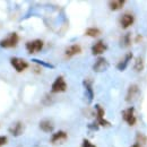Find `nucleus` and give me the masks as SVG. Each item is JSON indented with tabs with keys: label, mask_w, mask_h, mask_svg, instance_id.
<instances>
[{
	"label": "nucleus",
	"mask_w": 147,
	"mask_h": 147,
	"mask_svg": "<svg viewBox=\"0 0 147 147\" xmlns=\"http://www.w3.org/2000/svg\"><path fill=\"white\" fill-rule=\"evenodd\" d=\"M80 52H82V47H80L79 44H73V45H70V47H68V48L66 49L65 55H66L67 58H71L74 55H79Z\"/></svg>",
	"instance_id": "nucleus-15"
},
{
	"label": "nucleus",
	"mask_w": 147,
	"mask_h": 147,
	"mask_svg": "<svg viewBox=\"0 0 147 147\" xmlns=\"http://www.w3.org/2000/svg\"><path fill=\"white\" fill-rule=\"evenodd\" d=\"M131 33L128 32V33H126L123 36L121 37V40H120V45L122 47V48H128L131 45Z\"/></svg>",
	"instance_id": "nucleus-19"
},
{
	"label": "nucleus",
	"mask_w": 147,
	"mask_h": 147,
	"mask_svg": "<svg viewBox=\"0 0 147 147\" xmlns=\"http://www.w3.org/2000/svg\"><path fill=\"white\" fill-rule=\"evenodd\" d=\"M134 70L136 73H140L144 70V59L142 57H137L135 59V63H134Z\"/></svg>",
	"instance_id": "nucleus-18"
},
{
	"label": "nucleus",
	"mask_w": 147,
	"mask_h": 147,
	"mask_svg": "<svg viewBox=\"0 0 147 147\" xmlns=\"http://www.w3.org/2000/svg\"><path fill=\"white\" fill-rule=\"evenodd\" d=\"M82 147H96L94 144H92L88 139H84L83 140V144H82Z\"/></svg>",
	"instance_id": "nucleus-23"
},
{
	"label": "nucleus",
	"mask_w": 147,
	"mask_h": 147,
	"mask_svg": "<svg viewBox=\"0 0 147 147\" xmlns=\"http://www.w3.org/2000/svg\"><path fill=\"white\" fill-rule=\"evenodd\" d=\"M131 59H132V53H131V52H128L127 55H125V57L118 62V65H117V69H118L119 71H123V70H126V68H127V66H128V63L130 62Z\"/></svg>",
	"instance_id": "nucleus-14"
},
{
	"label": "nucleus",
	"mask_w": 147,
	"mask_h": 147,
	"mask_svg": "<svg viewBox=\"0 0 147 147\" xmlns=\"http://www.w3.org/2000/svg\"><path fill=\"white\" fill-rule=\"evenodd\" d=\"M8 143V138L6 136H0V147L6 145Z\"/></svg>",
	"instance_id": "nucleus-24"
},
{
	"label": "nucleus",
	"mask_w": 147,
	"mask_h": 147,
	"mask_svg": "<svg viewBox=\"0 0 147 147\" xmlns=\"http://www.w3.org/2000/svg\"><path fill=\"white\" fill-rule=\"evenodd\" d=\"M108 50V45L104 43V41L100 40L97 42H95L92 45V55H100L104 53Z\"/></svg>",
	"instance_id": "nucleus-11"
},
{
	"label": "nucleus",
	"mask_w": 147,
	"mask_h": 147,
	"mask_svg": "<svg viewBox=\"0 0 147 147\" xmlns=\"http://www.w3.org/2000/svg\"><path fill=\"white\" fill-rule=\"evenodd\" d=\"M67 139H68V135H67V132L63 131V130H59V131L55 132V134L51 136L50 142H51L52 145H59V144L65 143Z\"/></svg>",
	"instance_id": "nucleus-8"
},
{
	"label": "nucleus",
	"mask_w": 147,
	"mask_h": 147,
	"mask_svg": "<svg viewBox=\"0 0 147 147\" xmlns=\"http://www.w3.org/2000/svg\"><path fill=\"white\" fill-rule=\"evenodd\" d=\"M10 65L14 67V69H15L17 73H22V71H24L25 69L28 68V63H27L24 59L17 58V57L10 58Z\"/></svg>",
	"instance_id": "nucleus-6"
},
{
	"label": "nucleus",
	"mask_w": 147,
	"mask_h": 147,
	"mask_svg": "<svg viewBox=\"0 0 147 147\" xmlns=\"http://www.w3.org/2000/svg\"><path fill=\"white\" fill-rule=\"evenodd\" d=\"M33 61H34L35 63H37V65L43 66V67H47V68H55V66H53V65L48 63V62H44V61H41V60H38V59H33Z\"/></svg>",
	"instance_id": "nucleus-22"
},
{
	"label": "nucleus",
	"mask_w": 147,
	"mask_h": 147,
	"mask_svg": "<svg viewBox=\"0 0 147 147\" xmlns=\"http://www.w3.org/2000/svg\"><path fill=\"white\" fill-rule=\"evenodd\" d=\"M8 131H9L14 137H18V136H20V135L23 134V131H24V125H23V122L17 121V122L13 123V125L9 127Z\"/></svg>",
	"instance_id": "nucleus-13"
},
{
	"label": "nucleus",
	"mask_w": 147,
	"mask_h": 147,
	"mask_svg": "<svg viewBox=\"0 0 147 147\" xmlns=\"http://www.w3.org/2000/svg\"><path fill=\"white\" fill-rule=\"evenodd\" d=\"M134 22H135V17L130 13H126L120 17V25L122 28H128L129 26L134 24Z\"/></svg>",
	"instance_id": "nucleus-12"
},
{
	"label": "nucleus",
	"mask_w": 147,
	"mask_h": 147,
	"mask_svg": "<svg viewBox=\"0 0 147 147\" xmlns=\"http://www.w3.org/2000/svg\"><path fill=\"white\" fill-rule=\"evenodd\" d=\"M38 127H40V129L43 132H52L53 129H55V126H53L52 121H50V120H42V121H40Z\"/></svg>",
	"instance_id": "nucleus-16"
},
{
	"label": "nucleus",
	"mask_w": 147,
	"mask_h": 147,
	"mask_svg": "<svg viewBox=\"0 0 147 147\" xmlns=\"http://www.w3.org/2000/svg\"><path fill=\"white\" fill-rule=\"evenodd\" d=\"M142 38H143V36H142V35H137V37H136V40H135V41H136V42L138 43V42H139V41H140Z\"/></svg>",
	"instance_id": "nucleus-26"
},
{
	"label": "nucleus",
	"mask_w": 147,
	"mask_h": 147,
	"mask_svg": "<svg viewBox=\"0 0 147 147\" xmlns=\"http://www.w3.org/2000/svg\"><path fill=\"white\" fill-rule=\"evenodd\" d=\"M67 91V83L62 76H58L51 85V93H62Z\"/></svg>",
	"instance_id": "nucleus-4"
},
{
	"label": "nucleus",
	"mask_w": 147,
	"mask_h": 147,
	"mask_svg": "<svg viewBox=\"0 0 147 147\" xmlns=\"http://www.w3.org/2000/svg\"><path fill=\"white\" fill-rule=\"evenodd\" d=\"M19 42V36L16 32H13L10 33L9 35L2 38L0 41V47L1 48H5V49H10V48H15Z\"/></svg>",
	"instance_id": "nucleus-1"
},
{
	"label": "nucleus",
	"mask_w": 147,
	"mask_h": 147,
	"mask_svg": "<svg viewBox=\"0 0 147 147\" xmlns=\"http://www.w3.org/2000/svg\"><path fill=\"white\" fill-rule=\"evenodd\" d=\"M136 142H137V144H139L140 145V143H143V144H146L147 143V137L146 136H144L143 134H137V138H136Z\"/></svg>",
	"instance_id": "nucleus-21"
},
{
	"label": "nucleus",
	"mask_w": 147,
	"mask_h": 147,
	"mask_svg": "<svg viewBox=\"0 0 147 147\" xmlns=\"http://www.w3.org/2000/svg\"><path fill=\"white\" fill-rule=\"evenodd\" d=\"M108 68H109V62H108V60L105 58H102V57L97 58L95 63L93 65V70L95 73H103Z\"/></svg>",
	"instance_id": "nucleus-9"
},
{
	"label": "nucleus",
	"mask_w": 147,
	"mask_h": 147,
	"mask_svg": "<svg viewBox=\"0 0 147 147\" xmlns=\"http://www.w3.org/2000/svg\"><path fill=\"white\" fill-rule=\"evenodd\" d=\"M83 85H84V88H85V92H86V96H87V101L88 103H91L93 100H94V91H93V80L88 77V78H85L83 80Z\"/></svg>",
	"instance_id": "nucleus-10"
},
{
	"label": "nucleus",
	"mask_w": 147,
	"mask_h": 147,
	"mask_svg": "<svg viewBox=\"0 0 147 147\" xmlns=\"http://www.w3.org/2000/svg\"><path fill=\"white\" fill-rule=\"evenodd\" d=\"M88 128L92 129V130H97V129H98V125H97L96 122H94V123H90V125H88Z\"/></svg>",
	"instance_id": "nucleus-25"
},
{
	"label": "nucleus",
	"mask_w": 147,
	"mask_h": 147,
	"mask_svg": "<svg viewBox=\"0 0 147 147\" xmlns=\"http://www.w3.org/2000/svg\"><path fill=\"white\" fill-rule=\"evenodd\" d=\"M85 35L90 37H97L101 35V31L96 27H88L86 31H85Z\"/></svg>",
	"instance_id": "nucleus-20"
},
{
	"label": "nucleus",
	"mask_w": 147,
	"mask_h": 147,
	"mask_svg": "<svg viewBox=\"0 0 147 147\" xmlns=\"http://www.w3.org/2000/svg\"><path fill=\"white\" fill-rule=\"evenodd\" d=\"M95 111H96V121L95 122L102 127H111L110 122L104 119V109L100 104L95 105Z\"/></svg>",
	"instance_id": "nucleus-5"
},
{
	"label": "nucleus",
	"mask_w": 147,
	"mask_h": 147,
	"mask_svg": "<svg viewBox=\"0 0 147 147\" xmlns=\"http://www.w3.org/2000/svg\"><path fill=\"white\" fill-rule=\"evenodd\" d=\"M43 45H44L43 41H42V40H40V38H36V40H33V41H28V42H26L25 48H26V50H27V52H28L30 55H33V53H37V52H40V51L42 50Z\"/></svg>",
	"instance_id": "nucleus-2"
},
{
	"label": "nucleus",
	"mask_w": 147,
	"mask_h": 147,
	"mask_svg": "<svg viewBox=\"0 0 147 147\" xmlns=\"http://www.w3.org/2000/svg\"><path fill=\"white\" fill-rule=\"evenodd\" d=\"M122 119L126 123H128V126H135L137 122L136 115H135V108L134 107H129L126 110L122 111Z\"/></svg>",
	"instance_id": "nucleus-3"
},
{
	"label": "nucleus",
	"mask_w": 147,
	"mask_h": 147,
	"mask_svg": "<svg viewBox=\"0 0 147 147\" xmlns=\"http://www.w3.org/2000/svg\"><path fill=\"white\" fill-rule=\"evenodd\" d=\"M139 93H140V90H139L138 85H136V84L130 85L128 88V92H127V95H126V101H127L128 103L135 102V101L138 98Z\"/></svg>",
	"instance_id": "nucleus-7"
},
{
	"label": "nucleus",
	"mask_w": 147,
	"mask_h": 147,
	"mask_svg": "<svg viewBox=\"0 0 147 147\" xmlns=\"http://www.w3.org/2000/svg\"><path fill=\"white\" fill-rule=\"evenodd\" d=\"M130 147H142V146H140L139 144H137V143H136V144H134V145H131V146H130Z\"/></svg>",
	"instance_id": "nucleus-27"
},
{
	"label": "nucleus",
	"mask_w": 147,
	"mask_h": 147,
	"mask_svg": "<svg viewBox=\"0 0 147 147\" xmlns=\"http://www.w3.org/2000/svg\"><path fill=\"white\" fill-rule=\"evenodd\" d=\"M125 3H126L125 0H112V1L109 2V8H110L111 10L115 11V10L121 9L125 6Z\"/></svg>",
	"instance_id": "nucleus-17"
}]
</instances>
